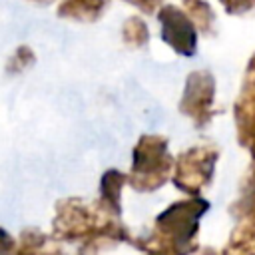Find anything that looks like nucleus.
<instances>
[{
  "label": "nucleus",
  "instance_id": "1",
  "mask_svg": "<svg viewBox=\"0 0 255 255\" xmlns=\"http://www.w3.org/2000/svg\"><path fill=\"white\" fill-rule=\"evenodd\" d=\"M52 237L58 243H135L122 219L108 215L98 203H86L78 197H66L56 203L52 219Z\"/></svg>",
  "mask_w": 255,
  "mask_h": 255
},
{
  "label": "nucleus",
  "instance_id": "2",
  "mask_svg": "<svg viewBox=\"0 0 255 255\" xmlns=\"http://www.w3.org/2000/svg\"><path fill=\"white\" fill-rule=\"evenodd\" d=\"M209 207L203 197H185L169 203L155 215L151 233L135 239L133 247L151 255H191L197 249L195 237Z\"/></svg>",
  "mask_w": 255,
  "mask_h": 255
},
{
  "label": "nucleus",
  "instance_id": "3",
  "mask_svg": "<svg viewBox=\"0 0 255 255\" xmlns=\"http://www.w3.org/2000/svg\"><path fill=\"white\" fill-rule=\"evenodd\" d=\"M175 157L169 153V141L159 133H143L131 149L128 185L139 193H151L173 175Z\"/></svg>",
  "mask_w": 255,
  "mask_h": 255
},
{
  "label": "nucleus",
  "instance_id": "4",
  "mask_svg": "<svg viewBox=\"0 0 255 255\" xmlns=\"http://www.w3.org/2000/svg\"><path fill=\"white\" fill-rule=\"evenodd\" d=\"M219 161V147L213 143H197L183 149L175 157L173 185L187 197H201V191L209 187Z\"/></svg>",
  "mask_w": 255,
  "mask_h": 255
},
{
  "label": "nucleus",
  "instance_id": "5",
  "mask_svg": "<svg viewBox=\"0 0 255 255\" xmlns=\"http://www.w3.org/2000/svg\"><path fill=\"white\" fill-rule=\"evenodd\" d=\"M215 94H217L215 76L209 70H193L185 78L177 110L179 114L189 118L197 129H201L215 116Z\"/></svg>",
  "mask_w": 255,
  "mask_h": 255
},
{
  "label": "nucleus",
  "instance_id": "6",
  "mask_svg": "<svg viewBox=\"0 0 255 255\" xmlns=\"http://www.w3.org/2000/svg\"><path fill=\"white\" fill-rule=\"evenodd\" d=\"M159 22V36L161 40L179 56L191 58L197 52V40L199 30L193 24V20L185 14L183 8L175 4H163L157 12Z\"/></svg>",
  "mask_w": 255,
  "mask_h": 255
},
{
  "label": "nucleus",
  "instance_id": "7",
  "mask_svg": "<svg viewBox=\"0 0 255 255\" xmlns=\"http://www.w3.org/2000/svg\"><path fill=\"white\" fill-rule=\"evenodd\" d=\"M233 122L237 143L255 157V76H245L239 96L233 104Z\"/></svg>",
  "mask_w": 255,
  "mask_h": 255
},
{
  "label": "nucleus",
  "instance_id": "8",
  "mask_svg": "<svg viewBox=\"0 0 255 255\" xmlns=\"http://www.w3.org/2000/svg\"><path fill=\"white\" fill-rule=\"evenodd\" d=\"M128 183V173L112 167L106 169L100 177V195H98V207L104 209L108 215H114L122 219V189Z\"/></svg>",
  "mask_w": 255,
  "mask_h": 255
},
{
  "label": "nucleus",
  "instance_id": "9",
  "mask_svg": "<svg viewBox=\"0 0 255 255\" xmlns=\"http://www.w3.org/2000/svg\"><path fill=\"white\" fill-rule=\"evenodd\" d=\"M14 255H64V251L52 235L36 227H28L18 235Z\"/></svg>",
  "mask_w": 255,
  "mask_h": 255
},
{
  "label": "nucleus",
  "instance_id": "10",
  "mask_svg": "<svg viewBox=\"0 0 255 255\" xmlns=\"http://www.w3.org/2000/svg\"><path fill=\"white\" fill-rule=\"evenodd\" d=\"M110 0H62L58 4V16L76 22H94L98 20Z\"/></svg>",
  "mask_w": 255,
  "mask_h": 255
},
{
  "label": "nucleus",
  "instance_id": "11",
  "mask_svg": "<svg viewBox=\"0 0 255 255\" xmlns=\"http://www.w3.org/2000/svg\"><path fill=\"white\" fill-rule=\"evenodd\" d=\"M219 255H255V221L239 219Z\"/></svg>",
  "mask_w": 255,
  "mask_h": 255
},
{
  "label": "nucleus",
  "instance_id": "12",
  "mask_svg": "<svg viewBox=\"0 0 255 255\" xmlns=\"http://www.w3.org/2000/svg\"><path fill=\"white\" fill-rule=\"evenodd\" d=\"M185 14L193 20L201 34H211L215 26V12L207 0H181Z\"/></svg>",
  "mask_w": 255,
  "mask_h": 255
},
{
  "label": "nucleus",
  "instance_id": "13",
  "mask_svg": "<svg viewBox=\"0 0 255 255\" xmlns=\"http://www.w3.org/2000/svg\"><path fill=\"white\" fill-rule=\"evenodd\" d=\"M122 40L129 48H143L149 42V28L141 16H129L122 24Z\"/></svg>",
  "mask_w": 255,
  "mask_h": 255
},
{
  "label": "nucleus",
  "instance_id": "14",
  "mask_svg": "<svg viewBox=\"0 0 255 255\" xmlns=\"http://www.w3.org/2000/svg\"><path fill=\"white\" fill-rule=\"evenodd\" d=\"M34 62H36L34 50H32L30 46L22 44V46H18V48L10 54V58L6 60V72H8V74H20V72L28 70L30 66H34Z\"/></svg>",
  "mask_w": 255,
  "mask_h": 255
},
{
  "label": "nucleus",
  "instance_id": "15",
  "mask_svg": "<svg viewBox=\"0 0 255 255\" xmlns=\"http://www.w3.org/2000/svg\"><path fill=\"white\" fill-rule=\"evenodd\" d=\"M251 197H255V157L251 159L249 171L245 173V179H243V185H241V195L235 203H245Z\"/></svg>",
  "mask_w": 255,
  "mask_h": 255
},
{
  "label": "nucleus",
  "instance_id": "16",
  "mask_svg": "<svg viewBox=\"0 0 255 255\" xmlns=\"http://www.w3.org/2000/svg\"><path fill=\"white\" fill-rule=\"evenodd\" d=\"M219 4L231 16H241L255 10V0H219Z\"/></svg>",
  "mask_w": 255,
  "mask_h": 255
},
{
  "label": "nucleus",
  "instance_id": "17",
  "mask_svg": "<svg viewBox=\"0 0 255 255\" xmlns=\"http://www.w3.org/2000/svg\"><path fill=\"white\" fill-rule=\"evenodd\" d=\"M129 4H133L135 8H139L143 14H153V12H159L161 6H163V0H126Z\"/></svg>",
  "mask_w": 255,
  "mask_h": 255
},
{
  "label": "nucleus",
  "instance_id": "18",
  "mask_svg": "<svg viewBox=\"0 0 255 255\" xmlns=\"http://www.w3.org/2000/svg\"><path fill=\"white\" fill-rule=\"evenodd\" d=\"M14 251H16V239L4 227H0V255H14Z\"/></svg>",
  "mask_w": 255,
  "mask_h": 255
},
{
  "label": "nucleus",
  "instance_id": "19",
  "mask_svg": "<svg viewBox=\"0 0 255 255\" xmlns=\"http://www.w3.org/2000/svg\"><path fill=\"white\" fill-rule=\"evenodd\" d=\"M245 76H255V52L251 54L249 62H247V68H245Z\"/></svg>",
  "mask_w": 255,
  "mask_h": 255
},
{
  "label": "nucleus",
  "instance_id": "20",
  "mask_svg": "<svg viewBox=\"0 0 255 255\" xmlns=\"http://www.w3.org/2000/svg\"><path fill=\"white\" fill-rule=\"evenodd\" d=\"M191 255H219V253H215L211 247H197Z\"/></svg>",
  "mask_w": 255,
  "mask_h": 255
}]
</instances>
